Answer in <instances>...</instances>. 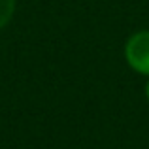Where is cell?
<instances>
[{
  "instance_id": "1",
  "label": "cell",
  "mask_w": 149,
  "mask_h": 149,
  "mask_svg": "<svg viewBox=\"0 0 149 149\" xmlns=\"http://www.w3.org/2000/svg\"><path fill=\"white\" fill-rule=\"evenodd\" d=\"M125 61L134 72L149 77V30H138L127 40Z\"/></svg>"
},
{
  "instance_id": "2",
  "label": "cell",
  "mask_w": 149,
  "mask_h": 149,
  "mask_svg": "<svg viewBox=\"0 0 149 149\" xmlns=\"http://www.w3.org/2000/svg\"><path fill=\"white\" fill-rule=\"evenodd\" d=\"M13 11H15V0H0V29H4L11 21Z\"/></svg>"
},
{
  "instance_id": "3",
  "label": "cell",
  "mask_w": 149,
  "mask_h": 149,
  "mask_svg": "<svg viewBox=\"0 0 149 149\" xmlns=\"http://www.w3.org/2000/svg\"><path fill=\"white\" fill-rule=\"evenodd\" d=\"M146 96H147V100H149V79H147V85H146Z\"/></svg>"
}]
</instances>
